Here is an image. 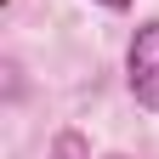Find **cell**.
Returning <instances> with one entry per match:
<instances>
[{
    "label": "cell",
    "mask_w": 159,
    "mask_h": 159,
    "mask_svg": "<svg viewBox=\"0 0 159 159\" xmlns=\"http://www.w3.org/2000/svg\"><path fill=\"white\" fill-rule=\"evenodd\" d=\"M97 6H108V11H125V6H131V0H97Z\"/></svg>",
    "instance_id": "7a4b0ae2"
},
{
    "label": "cell",
    "mask_w": 159,
    "mask_h": 159,
    "mask_svg": "<svg viewBox=\"0 0 159 159\" xmlns=\"http://www.w3.org/2000/svg\"><path fill=\"white\" fill-rule=\"evenodd\" d=\"M125 80H131V97L142 102L148 114H159V17L142 23L131 34V51H125Z\"/></svg>",
    "instance_id": "6da1fadb"
}]
</instances>
